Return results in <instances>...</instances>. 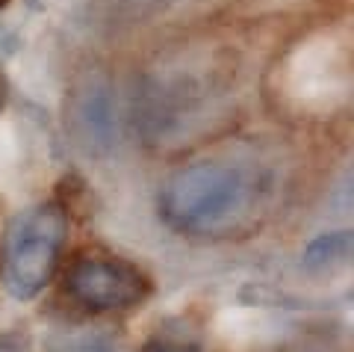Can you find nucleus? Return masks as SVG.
<instances>
[{"instance_id":"nucleus-7","label":"nucleus","mask_w":354,"mask_h":352,"mask_svg":"<svg viewBox=\"0 0 354 352\" xmlns=\"http://www.w3.org/2000/svg\"><path fill=\"white\" fill-rule=\"evenodd\" d=\"M0 352H24V346L15 344L12 337H3V340H0Z\"/></svg>"},{"instance_id":"nucleus-8","label":"nucleus","mask_w":354,"mask_h":352,"mask_svg":"<svg viewBox=\"0 0 354 352\" xmlns=\"http://www.w3.org/2000/svg\"><path fill=\"white\" fill-rule=\"evenodd\" d=\"M6 3H9V0H0V6H6Z\"/></svg>"},{"instance_id":"nucleus-1","label":"nucleus","mask_w":354,"mask_h":352,"mask_svg":"<svg viewBox=\"0 0 354 352\" xmlns=\"http://www.w3.org/2000/svg\"><path fill=\"white\" fill-rule=\"evenodd\" d=\"M254 204L251 175L221 160H201L174 172L160 190V213L171 228L213 234L236 225Z\"/></svg>"},{"instance_id":"nucleus-2","label":"nucleus","mask_w":354,"mask_h":352,"mask_svg":"<svg viewBox=\"0 0 354 352\" xmlns=\"http://www.w3.org/2000/svg\"><path fill=\"white\" fill-rule=\"evenodd\" d=\"M68 213L59 202L21 211L0 240V276L15 299H36L59 270Z\"/></svg>"},{"instance_id":"nucleus-6","label":"nucleus","mask_w":354,"mask_h":352,"mask_svg":"<svg viewBox=\"0 0 354 352\" xmlns=\"http://www.w3.org/2000/svg\"><path fill=\"white\" fill-rule=\"evenodd\" d=\"M6 98H9V83H6V74L0 69V109L6 107Z\"/></svg>"},{"instance_id":"nucleus-5","label":"nucleus","mask_w":354,"mask_h":352,"mask_svg":"<svg viewBox=\"0 0 354 352\" xmlns=\"http://www.w3.org/2000/svg\"><path fill=\"white\" fill-rule=\"evenodd\" d=\"M130 3H136L142 9H148V12H162V9H180V6H189L195 0H130Z\"/></svg>"},{"instance_id":"nucleus-3","label":"nucleus","mask_w":354,"mask_h":352,"mask_svg":"<svg viewBox=\"0 0 354 352\" xmlns=\"http://www.w3.org/2000/svg\"><path fill=\"white\" fill-rule=\"evenodd\" d=\"M65 293L86 311L106 314L142 305L153 293V281L145 270L118 255L86 252L77 255L65 272Z\"/></svg>"},{"instance_id":"nucleus-4","label":"nucleus","mask_w":354,"mask_h":352,"mask_svg":"<svg viewBox=\"0 0 354 352\" xmlns=\"http://www.w3.org/2000/svg\"><path fill=\"white\" fill-rule=\"evenodd\" d=\"M342 246H348V234H328V237H319L313 246L307 249V263L310 267H322L325 261H337L342 258Z\"/></svg>"}]
</instances>
